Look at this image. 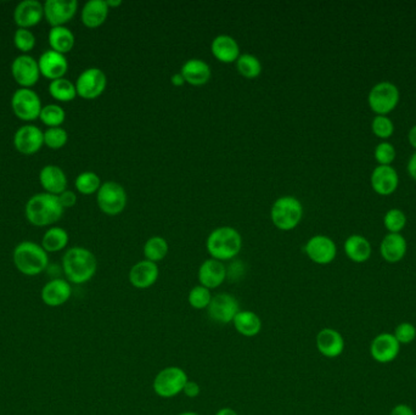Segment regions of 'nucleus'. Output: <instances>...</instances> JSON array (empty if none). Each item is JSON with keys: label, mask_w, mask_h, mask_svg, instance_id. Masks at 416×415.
Instances as JSON below:
<instances>
[{"label": "nucleus", "mask_w": 416, "mask_h": 415, "mask_svg": "<svg viewBox=\"0 0 416 415\" xmlns=\"http://www.w3.org/2000/svg\"><path fill=\"white\" fill-rule=\"evenodd\" d=\"M98 271V261L94 254L86 247H71L62 257V271L67 281L82 285L94 278Z\"/></svg>", "instance_id": "obj_1"}, {"label": "nucleus", "mask_w": 416, "mask_h": 415, "mask_svg": "<svg viewBox=\"0 0 416 415\" xmlns=\"http://www.w3.org/2000/svg\"><path fill=\"white\" fill-rule=\"evenodd\" d=\"M65 209L56 195L36 194L26 204V218L36 226H48L60 221Z\"/></svg>", "instance_id": "obj_2"}, {"label": "nucleus", "mask_w": 416, "mask_h": 415, "mask_svg": "<svg viewBox=\"0 0 416 415\" xmlns=\"http://www.w3.org/2000/svg\"><path fill=\"white\" fill-rule=\"evenodd\" d=\"M243 247V238L235 228L219 226L210 231L206 241V249L210 259H218L220 262L233 261L239 255Z\"/></svg>", "instance_id": "obj_3"}, {"label": "nucleus", "mask_w": 416, "mask_h": 415, "mask_svg": "<svg viewBox=\"0 0 416 415\" xmlns=\"http://www.w3.org/2000/svg\"><path fill=\"white\" fill-rule=\"evenodd\" d=\"M13 259L17 271L27 276H39L49 264L48 252L34 241L19 244L14 250Z\"/></svg>", "instance_id": "obj_4"}, {"label": "nucleus", "mask_w": 416, "mask_h": 415, "mask_svg": "<svg viewBox=\"0 0 416 415\" xmlns=\"http://www.w3.org/2000/svg\"><path fill=\"white\" fill-rule=\"evenodd\" d=\"M270 217L274 226L280 231L295 229L303 217V205L293 196H281L272 206Z\"/></svg>", "instance_id": "obj_5"}, {"label": "nucleus", "mask_w": 416, "mask_h": 415, "mask_svg": "<svg viewBox=\"0 0 416 415\" xmlns=\"http://www.w3.org/2000/svg\"><path fill=\"white\" fill-rule=\"evenodd\" d=\"M188 381L189 378L186 370L181 366H167L157 373L153 379V389L161 399H173L183 392Z\"/></svg>", "instance_id": "obj_6"}, {"label": "nucleus", "mask_w": 416, "mask_h": 415, "mask_svg": "<svg viewBox=\"0 0 416 415\" xmlns=\"http://www.w3.org/2000/svg\"><path fill=\"white\" fill-rule=\"evenodd\" d=\"M400 93L398 86L392 82L383 81L376 83L367 95V104L376 115L387 116L400 103Z\"/></svg>", "instance_id": "obj_7"}, {"label": "nucleus", "mask_w": 416, "mask_h": 415, "mask_svg": "<svg viewBox=\"0 0 416 415\" xmlns=\"http://www.w3.org/2000/svg\"><path fill=\"white\" fill-rule=\"evenodd\" d=\"M96 202L100 210L108 216L122 214L127 206V193L117 181H106L96 193Z\"/></svg>", "instance_id": "obj_8"}, {"label": "nucleus", "mask_w": 416, "mask_h": 415, "mask_svg": "<svg viewBox=\"0 0 416 415\" xmlns=\"http://www.w3.org/2000/svg\"><path fill=\"white\" fill-rule=\"evenodd\" d=\"M11 107L17 119L26 122L39 119L43 109L39 95L31 88L17 89L11 98Z\"/></svg>", "instance_id": "obj_9"}, {"label": "nucleus", "mask_w": 416, "mask_h": 415, "mask_svg": "<svg viewBox=\"0 0 416 415\" xmlns=\"http://www.w3.org/2000/svg\"><path fill=\"white\" fill-rule=\"evenodd\" d=\"M239 301L236 297L228 292H219L212 297L207 313L210 321L218 324H229L233 323L236 314L240 312Z\"/></svg>", "instance_id": "obj_10"}, {"label": "nucleus", "mask_w": 416, "mask_h": 415, "mask_svg": "<svg viewBox=\"0 0 416 415\" xmlns=\"http://www.w3.org/2000/svg\"><path fill=\"white\" fill-rule=\"evenodd\" d=\"M106 86H108L106 74L96 67H91L83 71L76 82L77 95L86 100H94L99 98L106 89Z\"/></svg>", "instance_id": "obj_11"}, {"label": "nucleus", "mask_w": 416, "mask_h": 415, "mask_svg": "<svg viewBox=\"0 0 416 415\" xmlns=\"http://www.w3.org/2000/svg\"><path fill=\"white\" fill-rule=\"evenodd\" d=\"M305 252L314 264L326 266L336 259L338 246L334 240L326 235H314L305 244Z\"/></svg>", "instance_id": "obj_12"}, {"label": "nucleus", "mask_w": 416, "mask_h": 415, "mask_svg": "<svg viewBox=\"0 0 416 415\" xmlns=\"http://www.w3.org/2000/svg\"><path fill=\"white\" fill-rule=\"evenodd\" d=\"M43 5L44 17L51 27H60L69 24L78 9V3L76 0H46Z\"/></svg>", "instance_id": "obj_13"}, {"label": "nucleus", "mask_w": 416, "mask_h": 415, "mask_svg": "<svg viewBox=\"0 0 416 415\" xmlns=\"http://www.w3.org/2000/svg\"><path fill=\"white\" fill-rule=\"evenodd\" d=\"M11 74L14 79L22 88H31L37 84L41 77V71L36 59L27 54L20 55L11 64Z\"/></svg>", "instance_id": "obj_14"}, {"label": "nucleus", "mask_w": 416, "mask_h": 415, "mask_svg": "<svg viewBox=\"0 0 416 415\" xmlns=\"http://www.w3.org/2000/svg\"><path fill=\"white\" fill-rule=\"evenodd\" d=\"M44 145V133L37 126L26 124L17 129L14 136V146L24 155H34Z\"/></svg>", "instance_id": "obj_15"}, {"label": "nucleus", "mask_w": 416, "mask_h": 415, "mask_svg": "<svg viewBox=\"0 0 416 415\" xmlns=\"http://www.w3.org/2000/svg\"><path fill=\"white\" fill-rule=\"evenodd\" d=\"M72 296V286L70 281L62 278H54L44 284L41 288V297L43 304L55 309L64 306Z\"/></svg>", "instance_id": "obj_16"}, {"label": "nucleus", "mask_w": 416, "mask_h": 415, "mask_svg": "<svg viewBox=\"0 0 416 415\" xmlns=\"http://www.w3.org/2000/svg\"><path fill=\"white\" fill-rule=\"evenodd\" d=\"M38 66L41 76L53 82L56 79H65V74L69 70V62L65 55L50 49L41 54L38 60Z\"/></svg>", "instance_id": "obj_17"}, {"label": "nucleus", "mask_w": 416, "mask_h": 415, "mask_svg": "<svg viewBox=\"0 0 416 415\" xmlns=\"http://www.w3.org/2000/svg\"><path fill=\"white\" fill-rule=\"evenodd\" d=\"M198 278L200 285L208 290H215L227 280V266L218 259H206L198 268Z\"/></svg>", "instance_id": "obj_18"}, {"label": "nucleus", "mask_w": 416, "mask_h": 415, "mask_svg": "<svg viewBox=\"0 0 416 415\" xmlns=\"http://www.w3.org/2000/svg\"><path fill=\"white\" fill-rule=\"evenodd\" d=\"M160 276V268L148 259L136 262L129 271V283L139 290H146L156 284Z\"/></svg>", "instance_id": "obj_19"}, {"label": "nucleus", "mask_w": 416, "mask_h": 415, "mask_svg": "<svg viewBox=\"0 0 416 415\" xmlns=\"http://www.w3.org/2000/svg\"><path fill=\"white\" fill-rule=\"evenodd\" d=\"M400 351V342L397 341L393 334H380L371 342V357L374 358L376 362L382 363V364L393 362L398 357Z\"/></svg>", "instance_id": "obj_20"}, {"label": "nucleus", "mask_w": 416, "mask_h": 415, "mask_svg": "<svg viewBox=\"0 0 416 415\" xmlns=\"http://www.w3.org/2000/svg\"><path fill=\"white\" fill-rule=\"evenodd\" d=\"M372 189L381 196H388L396 191L400 185V177L392 166H377L370 176Z\"/></svg>", "instance_id": "obj_21"}, {"label": "nucleus", "mask_w": 416, "mask_h": 415, "mask_svg": "<svg viewBox=\"0 0 416 415\" xmlns=\"http://www.w3.org/2000/svg\"><path fill=\"white\" fill-rule=\"evenodd\" d=\"M44 17V5L37 0H24L14 11V20L19 29H31L37 26Z\"/></svg>", "instance_id": "obj_22"}, {"label": "nucleus", "mask_w": 416, "mask_h": 415, "mask_svg": "<svg viewBox=\"0 0 416 415\" xmlns=\"http://www.w3.org/2000/svg\"><path fill=\"white\" fill-rule=\"evenodd\" d=\"M319 354L326 358H338L345 351V339L341 333L333 328H324L318 333L315 337Z\"/></svg>", "instance_id": "obj_23"}, {"label": "nucleus", "mask_w": 416, "mask_h": 415, "mask_svg": "<svg viewBox=\"0 0 416 415\" xmlns=\"http://www.w3.org/2000/svg\"><path fill=\"white\" fill-rule=\"evenodd\" d=\"M408 251V244L403 235L388 233L381 241L380 252L382 259L388 264H398L405 257Z\"/></svg>", "instance_id": "obj_24"}, {"label": "nucleus", "mask_w": 416, "mask_h": 415, "mask_svg": "<svg viewBox=\"0 0 416 415\" xmlns=\"http://www.w3.org/2000/svg\"><path fill=\"white\" fill-rule=\"evenodd\" d=\"M39 181L46 193L59 196L67 188V178L65 172L55 165L44 166L39 173Z\"/></svg>", "instance_id": "obj_25"}, {"label": "nucleus", "mask_w": 416, "mask_h": 415, "mask_svg": "<svg viewBox=\"0 0 416 415\" xmlns=\"http://www.w3.org/2000/svg\"><path fill=\"white\" fill-rule=\"evenodd\" d=\"M212 54L218 61L223 64H233L240 56V46L238 41L228 34H220L212 41Z\"/></svg>", "instance_id": "obj_26"}, {"label": "nucleus", "mask_w": 416, "mask_h": 415, "mask_svg": "<svg viewBox=\"0 0 416 415\" xmlns=\"http://www.w3.org/2000/svg\"><path fill=\"white\" fill-rule=\"evenodd\" d=\"M181 74L191 86H203L210 79L212 72L207 62L201 59H190L181 66Z\"/></svg>", "instance_id": "obj_27"}, {"label": "nucleus", "mask_w": 416, "mask_h": 415, "mask_svg": "<svg viewBox=\"0 0 416 415\" xmlns=\"http://www.w3.org/2000/svg\"><path fill=\"white\" fill-rule=\"evenodd\" d=\"M110 8L105 0H91L82 9L83 25L88 29H96L103 25L108 16Z\"/></svg>", "instance_id": "obj_28"}, {"label": "nucleus", "mask_w": 416, "mask_h": 415, "mask_svg": "<svg viewBox=\"0 0 416 415\" xmlns=\"http://www.w3.org/2000/svg\"><path fill=\"white\" fill-rule=\"evenodd\" d=\"M347 257L355 264H364L371 257V244L362 235L353 234L348 236L343 245Z\"/></svg>", "instance_id": "obj_29"}, {"label": "nucleus", "mask_w": 416, "mask_h": 415, "mask_svg": "<svg viewBox=\"0 0 416 415\" xmlns=\"http://www.w3.org/2000/svg\"><path fill=\"white\" fill-rule=\"evenodd\" d=\"M233 325L240 335L255 337L262 331L263 323L257 313L252 311H240L234 318Z\"/></svg>", "instance_id": "obj_30"}, {"label": "nucleus", "mask_w": 416, "mask_h": 415, "mask_svg": "<svg viewBox=\"0 0 416 415\" xmlns=\"http://www.w3.org/2000/svg\"><path fill=\"white\" fill-rule=\"evenodd\" d=\"M48 41H49L51 50L65 55L73 49L76 39L70 29H67L66 26H60V27H51Z\"/></svg>", "instance_id": "obj_31"}, {"label": "nucleus", "mask_w": 416, "mask_h": 415, "mask_svg": "<svg viewBox=\"0 0 416 415\" xmlns=\"http://www.w3.org/2000/svg\"><path fill=\"white\" fill-rule=\"evenodd\" d=\"M70 240L69 233L64 228L60 226H53L46 231V234L41 239V247L48 252V254H54L60 252L67 246Z\"/></svg>", "instance_id": "obj_32"}, {"label": "nucleus", "mask_w": 416, "mask_h": 415, "mask_svg": "<svg viewBox=\"0 0 416 415\" xmlns=\"http://www.w3.org/2000/svg\"><path fill=\"white\" fill-rule=\"evenodd\" d=\"M169 252V245L167 240L162 236H153L148 239L144 245L145 259L151 261L153 264L161 262L167 257Z\"/></svg>", "instance_id": "obj_33"}, {"label": "nucleus", "mask_w": 416, "mask_h": 415, "mask_svg": "<svg viewBox=\"0 0 416 415\" xmlns=\"http://www.w3.org/2000/svg\"><path fill=\"white\" fill-rule=\"evenodd\" d=\"M49 93L55 100H58L60 103H70L77 96L76 84L67 79H56L50 82Z\"/></svg>", "instance_id": "obj_34"}, {"label": "nucleus", "mask_w": 416, "mask_h": 415, "mask_svg": "<svg viewBox=\"0 0 416 415\" xmlns=\"http://www.w3.org/2000/svg\"><path fill=\"white\" fill-rule=\"evenodd\" d=\"M236 69L239 74L248 79H255L262 74V64L260 59L252 54H243L236 60Z\"/></svg>", "instance_id": "obj_35"}, {"label": "nucleus", "mask_w": 416, "mask_h": 415, "mask_svg": "<svg viewBox=\"0 0 416 415\" xmlns=\"http://www.w3.org/2000/svg\"><path fill=\"white\" fill-rule=\"evenodd\" d=\"M74 186L78 193L83 195H91L98 193L101 186L100 177L94 172H83L74 181Z\"/></svg>", "instance_id": "obj_36"}, {"label": "nucleus", "mask_w": 416, "mask_h": 415, "mask_svg": "<svg viewBox=\"0 0 416 415\" xmlns=\"http://www.w3.org/2000/svg\"><path fill=\"white\" fill-rule=\"evenodd\" d=\"M39 119L49 128L60 127L65 122L66 112L56 104H50V105L43 106Z\"/></svg>", "instance_id": "obj_37"}, {"label": "nucleus", "mask_w": 416, "mask_h": 415, "mask_svg": "<svg viewBox=\"0 0 416 415\" xmlns=\"http://www.w3.org/2000/svg\"><path fill=\"white\" fill-rule=\"evenodd\" d=\"M383 226L387 229L388 233L400 234L407 226V216L400 209H391L385 214Z\"/></svg>", "instance_id": "obj_38"}, {"label": "nucleus", "mask_w": 416, "mask_h": 415, "mask_svg": "<svg viewBox=\"0 0 416 415\" xmlns=\"http://www.w3.org/2000/svg\"><path fill=\"white\" fill-rule=\"evenodd\" d=\"M212 297L213 296L210 294V290L202 286V285H196L190 290L189 295H188V302L193 309L202 311V309H208Z\"/></svg>", "instance_id": "obj_39"}, {"label": "nucleus", "mask_w": 416, "mask_h": 415, "mask_svg": "<svg viewBox=\"0 0 416 415\" xmlns=\"http://www.w3.org/2000/svg\"><path fill=\"white\" fill-rule=\"evenodd\" d=\"M371 131L380 139H388L395 133V124L388 116L376 115L371 122Z\"/></svg>", "instance_id": "obj_40"}, {"label": "nucleus", "mask_w": 416, "mask_h": 415, "mask_svg": "<svg viewBox=\"0 0 416 415\" xmlns=\"http://www.w3.org/2000/svg\"><path fill=\"white\" fill-rule=\"evenodd\" d=\"M69 134L61 127L48 128L44 132V144L53 150H59L66 145Z\"/></svg>", "instance_id": "obj_41"}, {"label": "nucleus", "mask_w": 416, "mask_h": 415, "mask_svg": "<svg viewBox=\"0 0 416 415\" xmlns=\"http://www.w3.org/2000/svg\"><path fill=\"white\" fill-rule=\"evenodd\" d=\"M14 44L17 50H20L24 54L29 53L36 46V37L34 34L27 29H16L14 34Z\"/></svg>", "instance_id": "obj_42"}, {"label": "nucleus", "mask_w": 416, "mask_h": 415, "mask_svg": "<svg viewBox=\"0 0 416 415\" xmlns=\"http://www.w3.org/2000/svg\"><path fill=\"white\" fill-rule=\"evenodd\" d=\"M396 148L388 141L380 143L374 150V156L380 166H391L392 162L396 160Z\"/></svg>", "instance_id": "obj_43"}, {"label": "nucleus", "mask_w": 416, "mask_h": 415, "mask_svg": "<svg viewBox=\"0 0 416 415\" xmlns=\"http://www.w3.org/2000/svg\"><path fill=\"white\" fill-rule=\"evenodd\" d=\"M393 336L396 337V340L400 342V345L412 344L416 339L415 325L408 323V321L400 323V325H397Z\"/></svg>", "instance_id": "obj_44"}, {"label": "nucleus", "mask_w": 416, "mask_h": 415, "mask_svg": "<svg viewBox=\"0 0 416 415\" xmlns=\"http://www.w3.org/2000/svg\"><path fill=\"white\" fill-rule=\"evenodd\" d=\"M58 198L64 209H71L77 204V195L72 190H65Z\"/></svg>", "instance_id": "obj_45"}, {"label": "nucleus", "mask_w": 416, "mask_h": 415, "mask_svg": "<svg viewBox=\"0 0 416 415\" xmlns=\"http://www.w3.org/2000/svg\"><path fill=\"white\" fill-rule=\"evenodd\" d=\"M200 392H201L200 385H198V382L194 381V380H189V381L186 382V387H184V390H183V394H184L186 397H189V399H195V397H198V396L200 395Z\"/></svg>", "instance_id": "obj_46"}, {"label": "nucleus", "mask_w": 416, "mask_h": 415, "mask_svg": "<svg viewBox=\"0 0 416 415\" xmlns=\"http://www.w3.org/2000/svg\"><path fill=\"white\" fill-rule=\"evenodd\" d=\"M390 415H415V413L407 404H397Z\"/></svg>", "instance_id": "obj_47"}, {"label": "nucleus", "mask_w": 416, "mask_h": 415, "mask_svg": "<svg viewBox=\"0 0 416 415\" xmlns=\"http://www.w3.org/2000/svg\"><path fill=\"white\" fill-rule=\"evenodd\" d=\"M407 169H408L409 176L416 181V151L409 159Z\"/></svg>", "instance_id": "obj_48"}, {"label": "nucleus", "mask_w": 416, "mask_h": 415, "mask_svg": "<svg viewBox=\"0 0 416 415\" xmlns=\"http://www.w3.org/2000/svg\"><path fill=\"white\" fill-rule=\"evenodd\" d=\"M171 82H172V84H173V86H184V84H186V79H184V77L181 76V72H178V74H174L173 76L171 77Z\"/></svg>", "instance_id": "obj_49"}, {"label": "nucleus", "mask_w": 416, "mask_h": 415, "mask_svg": "<svg viewBox=\"0 0 416 415\" xmlns=\"http://www.w3.org/2000/svg\"><path fill=\"white\" fill-rule=\"evenodd\" d=\"M408 140L412 148L415 149L416 150V124L415 126H412V127L409 129Z\"/></svg>", "instance_id": "obj_50"}, {"label": "nucleus", "mask_w": 416, "mask_h": 415, "mask_svg": "<svg viewBox=\"0 0 416 415\" xmlns=\"http://www.w3.org/2000/svg\"><path fill=\"white\" fill-rule=\"evenodd\" d=\"M215 415H239L236 413V411H234L233 408H222V409H219Z\"/></svg>", "instance_id": "obj_51"}, {"label": "nucleus", "mask_w": 416, "mask_h": 415, "mask_svg": "<svg viewBox=\"0 0 416 415\" xmlns=\"http://www.w3.org/2000/svg\"><path fill=\"white\" fill-rule=\"evenodd\" d=\"M106 3H108V8H116V6L122 5L121 0H106Z\"/></svg>", "instance_id": "obj_52"}, {"label": "nucleus", "mask_w": 416, "mask_h": 415, "mask_svg": "<svg viewBox=\"0 0 416 415\" xmlns=\"http://www.w3.org/2000/svg\"><path fill=\"white\" fill-rule=\"evenodd\" d=\"M178 415H200V414H198V413H196V411H183V413H181V414Z\"/></svg>", "instance_id": "obj_53"}, {"label": "nucleus", "mask_w": 416, "mask_h": 415, "mask_svg": "<svg viewBox=\"0 0 416 415\" xmlns=\"http://www.w3.org/2000/svg\"><path fill=\"white\" fill-rule=\"evenodd\" d=\"M415 378H416V373H415Z\"/></svg>", "instance_id": "obj_54"}]
</instances>
